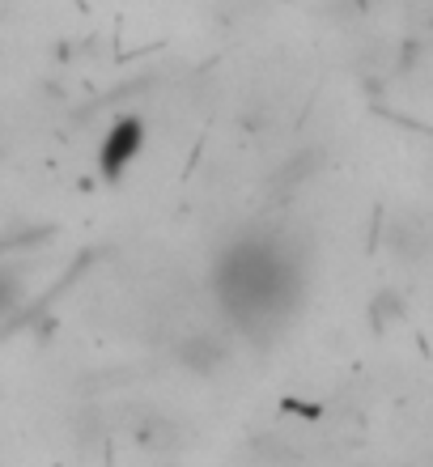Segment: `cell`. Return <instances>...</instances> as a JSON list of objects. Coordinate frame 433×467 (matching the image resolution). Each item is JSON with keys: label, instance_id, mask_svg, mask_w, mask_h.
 I'll use <instances>...</instances> for the list:
<instances>
[{"label": "cell", "instance_id": "1", "mask_svg": "<svg viewBox=\"0 0 433 467\" xmlns=\"http://www.w3.org/2000/svg\"><path fill=\"white\" fill-rule=\"evenodd\" d=\"M140 149V123L137 119H119L111 128V136L102 140V166H107V174H119L128 166V161L137 158Z\"/></svg>", "mask_w": 433, "mask_h": 467}]
</instances>
